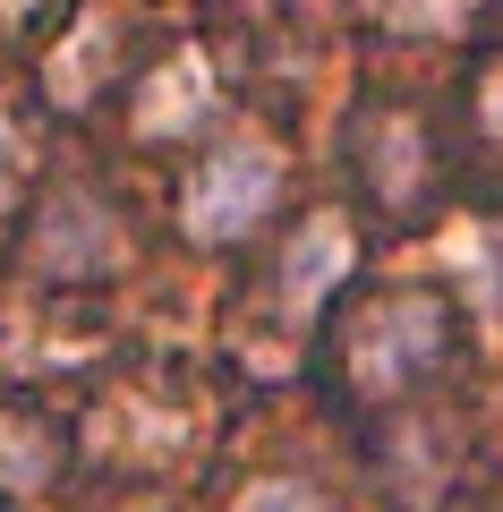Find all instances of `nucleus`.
I'll list each match as a JSON object with an SVG mask.
<instances>
[{"instance_id": "obj_1", "label": "nucleus", "mask_w": 503, "mask_h": 512, "mask_svg": "<svg viewBox=\"0 0 503 512\" xmlns=\"http://www.w3.org/2000/svg\"><path fill=\"white\" fill-rule=\"evenodd\" d=\"M273 197H282V154L256 146V137H231V146L188 180L180 222H188V239H239V231L265 222Z\"/></svg>"}, {"instance_id": "obj_2", "label": "nucleus", "mask_w": 503, "mask_h": 512, "mask_svg": "<svg viewBox=\"0 0 503 512\" xmlns=\"http://www.w3.org/2000/svg\"><path fill=\"white\" fill-rule=\"evenodd\" d=\"M435 350H444V308L410 291L350 325V376H359V393H401L418 367H435Z\"/></svg>"}, {"instance_id": "obj_3", "label": "nucleus", "mask_w": 503, "mask_h": 512, "mask_svg": "<svg viewBox=\"0 0 503 512\" xmlns=\"http://www.w3.org/2000/svg\"><path fill=\"white\" fill-rule=\"evenodd\" d=\"M111 256H120V231H111V214L94 197H60L52 214H43V265L52 274H103Z\"/></svg>"}, {"instance_id": "obj_4", "label": "nucleus", "mask_w": 503, "mask_h": 512, "mask_svg": "<svg viewBox=\"0 0 503 512\" xmlns=\"http://www.w3.org/2000/svg\"><path fill=\"white\" fill-rule=\"evenodd\" d=\"M342 265H350V231H342L333 214H316L299 239H290V265H282L290 308H316V299H324V282H342Z\"/></svg>"}, {"instance_id": "obj_5", "label": "nucleus", "mask_w": 503, "mask_h": 512, "mask_svg": "<svg viewBox=\"0 0 503 512\" xmlns=\"http://www.w3.org/2000/svg\"><path fill=\"white\" fill-rule=\"evenodd\" d=\"M205 103H214V77H205V60H197V52H180L171 69L154 77V86H145L137 120H145V137H180V128L197 120Z\"/></svg>"}, {"instance_id": "obj_6", "label": "nucleus", "mask_w": 503, "mask_h": 512, "mask_svg": "<svg viewBox=\"0 0 503 512\" xmlns=\"http://www.w3.org/2000/svg\"><path fill=\"white\" fill-rule=\"evenodd\" d=\"M103 69H111V18L94 9V18L77 26V43L52 60V94H60V103H86V94L103 86Z\"/></svg>"}, {"instance_id": "obj_7", "label": "nucleus", "mask_w": 503, "mask_h": 512, "mask_svg": "<svg viewBox=\"0 0 503 512\" xmlns=\"http://www.w3.org/2000/svg\"><path fill=\"white\" fill-rule=\"evenodd\" d=\"M52 478V436H43L35 419H9L0 410V495H26Z\"/></svg>"}, {"instance_id": "obj_8", "label": "nucleus", "mask_w": 503, "mask_h": 512, "mask_svg": "<svg viewBox=\"0 0 503 512\" xmlns=\"http://www.w3.org/2000/svg\"><path fill=\"white\" fill-rule=\"evenodd\" d=\"M376 9L401 26V35H452V26L469 18V0H376Z\"/></svg>"}, {"instance_id": "obj_9", "label": "nucleus", "mask_w": 503, "mask_h": 512, "mask_svg": "<svg viewBox=\"0 0 503 512\" xmlns=\"http://www.w3.org/2000/svg\"><path fill=\"white\" fill-rule=\"evenodd\" d=\"M239 512H324V495L299 487V478H265V487L239 495Z\"/></svg>"}, {"instance_id": "obj_10", "label": "nucleus", "mask_w": 503, "mask_h": 512, "mask_svg": "<svg viewBox=\"0 0 503 512\" xmlns=\"http://www.w3.org/2000/svg\"><path fill=\"white\" fill-rule=\"evenodd\" d=\"M9 188H18V128L0 120V205H9Z\"/></svg>"}, {"instance_id": "obj_11", "label": "nucleus", "mask_w": 503, "mask_h": 512, "mask_svg": "<svg viewBox=\"0 0 503 512\" xmlns=\"http://www.w3.org/2000/svg\"><path fill=\"white\" fill-rule=\"evenodd\" d=\"M486 128H495V137H503V77H495V86H486Z\"/></svg>"}, {"instance_id": "obj_12", "label": "nucleus", "mask_w": 503, "mask_h": 512, "mask_svg": "<svg viewBox=\"0 0 503 512\" xmlns=\"http://www.w3.org/2000/svg\"><path fill=\"white\" fill-rule=\"evenodd\" d=\"M18 9H35V0H0V18H18Z\"/></svg>"}]
</instances>
